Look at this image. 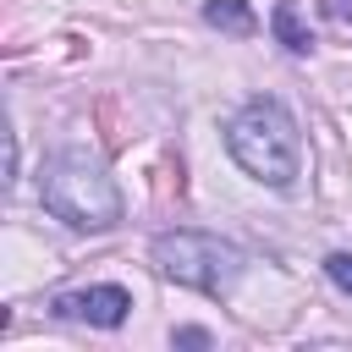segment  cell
Instances as JSON below:
<instances>
[{
	"label": "cell",
	"instance_id": "6da1fadb",
	"mask_svg": "<svg viewBox=\"0 0 352 352\" xmlns=\"http://www.w3.org/2000/svg\"><path fill=\"white\" fill-rule=\"evenodd\" d=\"M226 148L264 187H292L302 176V132L280 99H248L226 126Z\"/></svg>",
	"mask_w": 352,
	"mask_h": 352
},
{
	"label": "cell",
	"instance_id": "7a4b0ae2",
	"mask_svg": "<svg viewBox=\"0 0 352 352\" xmlns=\"http://www.w3.org/2000/svg\"><path fill=\"white\" fill-rule=\"evenodd\" d=\"M38 198L55 220H66L72 231H110L121 220V192L104 170L99 154L88 148H60L44 160V176H38Z\"/></svg>",
	"mask_w": 352,
	"mask_h": 352
},
{
	"label": "cell",
	"instance_id": "3957f363",
	"mask_svg": "<svg viewBox=\"0 0 352 352\" xmlns=\"http://www.w3.org/2000/svg\"><path fill=\"white\" fill-rule=\"evenodd\" d=\"M154 270L192 292H231L242 275V248L209 231H160L154 236Z\"/></svg>",
	"mask_w": 352,
	"mask_h": 352
},
{
	"label": "cell",
	"instance_id": "277c9868",
	"mask_svg": "<svg viewBox=\"0 0 352 352\" xmlns=\"http://www.w3.org/2000/svg\"><path fill=\"white\" fill-rule=\"evenodd\" d=\"M126 308H132V297H126L121 286H82V292H60V297L50 302V314L82 319V324H99V330H116V324L126 319Z\"/></svg>",
	"mask_w": 352,
	"mask_h": 352
},
{
	"label": "cell",
	"instance_id": "5b68a950",
	"mask_svg": "<svg viewBox=\"0 0 352 352\" xmlns=\"http://www.w3.org/2000/svg\"><path fill=\"white\" fill-rule=\"evenodd\" d=\"M204 22L220 28V33H253V28H258L248 0H209V6H204Z\"/></svg>",
	"mask_w": 352,
	"mask_h": 352
},
{
	"label": "cell",
	"instance_id": "8992f818",
	"mask_svg": "<svg viewBox=\"0 0 352 352\" xmlns=\"http://www.w3.org/2000/svg\"><path fill=\"white\" fill-rule=\"evenodd\" d=\"M270 22H275V38H280V44L292 50V55H308V44H314V38H308V28L297 22V11H292L286 0H280V6L270 11Z\"/></svg>",
	"mask_w": 352,
	"mask_h": 352
},
{
	"label": "cell",
	"instance_id": "52a82bcc",
	"mask_svg": "<svg viewBox=\"0 0 352 352\" xmlns=\"http://www.w3.org/2000/svg\"><path fill=\"white\" fill-rule=\"evenodd\" d=\"M324 275H330L341 292H352V253H330V258H324Z\"/></svg>",
	"mask_w": 352,
	"mask_h": 352
},
{
	"label": "cell",
	"instance_id": "ba28073f",
	"mask_svg": "<svg viewBox=\"0 0 352 352\" xmlns=\"http://www.w3.org/2000/svg\"><path fill=\"white\" fill-rule=\"evenodd\" d=\"M176 346H209L204 330H176Z\"/></svg>",
	"mask_w": 352,
	"mask_h": 352
},
{
	"label": "cell",
	"instance_id": "9c48e42d",
	"mask_svg": "<svg viewBox=\"0 0 352 352\" xmlns=\"http://www.w3.org/2000/svg\"><path fill=\"white\" fill-rule=\"evenodd\" d=\"M330 16H352V0H330Z\"/></svg>",
	"mask_w": 352,
	"mask_h": 352
}]
</instances>
